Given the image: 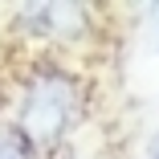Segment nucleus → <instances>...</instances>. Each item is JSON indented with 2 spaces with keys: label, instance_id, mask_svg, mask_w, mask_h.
I'll return each mask as SVG.
<instances>
[{
  "label": "nucleus",
  "instance_id": "1",
  "mask_svg": "<svg viewBox=\"0 0 159 159\" xmlns=\"http://www.w3.org/2000/svg\"><path fill=\"white\" fill-rule=\"evenodd\" d=\"M82 114V86L70 70H37L16 98V131L29 147L49 151L74 131Z\"/></svg>",
  "mask_w": 159,
  "mask_h": 159
},
{
  "label": "nucleus",
  "instance_id": "2",
  "mask_svg": "<svg viewBox=\"0 0 159 159\" xmlns=\"http://www.w3.org/2000/svg\"><path fill=\"white\" fill-rule=\"evenodd\" d=\"M29 33H41L49 41H82L90 33V8L86 4H25L16 8Z\"/></svg>",
  "mask_w": 159,
  "mask_h": 159
},
{
  "label": "nucleus",
  "instance_id": "3",
  "mask_svg": "<svg viewBox=\"0 0 159 159\" xmlns=\"http://www.w3.org/2000/svg\"><path fill=\"white\" fill-rule=\"evenodd\" d=\"M33 147L20 139L16 126H0V159H29Z\"/></svg>",
  "mask_w": 159,
  "mask_h": 159
},
{
  "label": "nucleus",
  "instance_id": "4",
  "mask_svg": "<svg viewBox=\"0 0 159 159\" xmlns=\"http://www.w3.org/2000/svg\"><path fill=\"white\" fill-rule=\"evenodd\" d=\"M151 159H159V131H155V139H151Z\"/></svg>",
  "mask_w": 159,
  "mask_h": 159
}]
</instances>
